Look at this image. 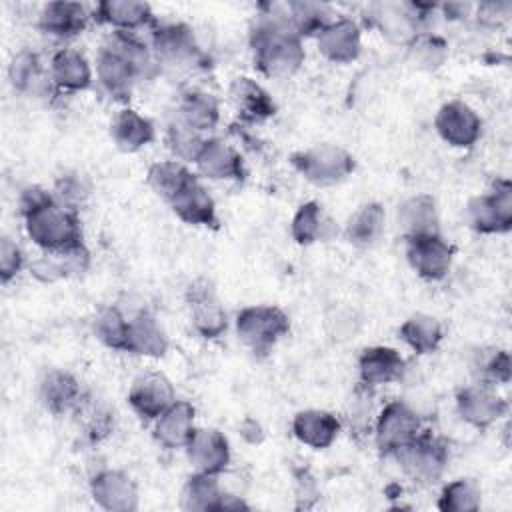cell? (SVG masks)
Listing matches in <instances>:
<instances>
[{
    "mask_svg": "<svg viewBox=\"0 0 512 512\" xmlns=\"http://www.w3.org/2000/svg\"><path fill=\"white\" fill-rule=\"evenodd\" d=\"M158 70L150 44L136 32L112 30L96 54V82L116 102H126L134 86Z\"/></svg>",
    "mask_w": 512,
    "mask_h": 512,
    "instance_id": "obj_1",
    "label": "cell"
},
{
    "mask_svg": "<svg viewBox=\"0 0 512 512\" xmlns=\"http://www.w3.org/2000/svg\"><path fill=\"white\" fill-rule=\"evenodd\" d=\"M250 50L254 66L266 78H288L300 70L306 52L302 38L294 32L284 4H264L250 28Z\"/></svg>",
    "mask_w": 512,
    "mask_h": 512,
    "instance_id": "obj_2",
    "label": "cell"
},
{
    "mask_svg": "<svg viewBox=\"0 0 512 512\" xmlns=\"http://www.w3.org/2000/svg\"><path fill=\"white\" fill-rule=\"evenodd\" d=\"M26 236L44 252L62 250L82 242V226L74 208L64 206L54 192L28 186L18 198Z\"/></svg>",
    "mask_w": 512,
    "mask_h": 512,
    "instance_id": "obj_3",
    "label": "cell"
},
{
    "mask_svg": "<svg viewBox=\"0 0 512 512\" xmlns=\"http://www.w3.org/2000/svg\"><path fill=\"white\" fill-rule=\"evenodd\" d=\"M238 340L258 356L272 352V348L290 332L288 314L272 304L246 306L236 314Z\"/></svg>",
    "mask_w": 512,
    "mask_h": 512,
    "instance_id": "obj_4",
    "label": "cell"
},
{
    "mask_svg": "<svg viewBox=\"0 0 512 512\" xmlns=\"http://www.w3.org/2000/svg\"><path fill=\"white\" fill-rule=\"evenodd\" d=\"M290 162L294 170L314 186L340 184L356 168L354 156L346 148L330 142L298 150L290 156Z\"/></svg>",
    "mask_w": 512,
    "mask_h": 512,
    "instance_id": "obj_5",
    "label": "cell"
},
{
    "mask_svg": "<svg viewBox=\"0 0 512 512\" xmlns=\"http://www.w3.org/2000/svg\"><path fill=\"white\" fill-rule=\"evenodd\" d=\"M150 50L158 66L190 68L204 64V52L200 50L194 28L186 22L156 24L150 32Z\"/></svg>",
    "mask_w": 512,
    "mask_h": 512,
    "instance_id": "obj_6",
    "label": "cell"
},
{
    "mask_svg": "<svg viewBox=\"0 0 512 512\" xmlns=\"http://www.w3.org/2000/svg\"><path fill=\"white\" fill-rule=\"evenodd\" d=\"M402 472L418 484H434L444 474L450 450L448 444L432 432H420L412 442L400 448L396 454Z\"/></svg>",
    "mask_w": 512,
    "mask_h": 512,
    "instance_id": "obj_7",
    "label": "cell"
},
{
    "mask_svg": "<svg viewBox=\"0 0 512 512\" xmlns=\"http://www.w3.org/2000/svg\"><path fill=\"white\" fill-rule=\"evenodd\" d=\"M466 224L480 234H504L512 228V184L496 180L484 194L470 198L464 210Z\"/></svg>",
    "mask_w": 512,
    "mask_h": 512,
    "instance_id": "obj_8",
    "label": "cell"
},
{
    "mask_svg": "<svg viewBox=\"0 0 512 512\" xmlns=\"http://www.w3.org/2000/svg\"><path fill=\"white\" fill-rule=\"evenodd\" d=\"M420 432L422 420L418 412L402 400H390L374 418V444L384 456H394Z\"/></svg>",
    "mask_w": 512,
    "mask_h": 512,
    "instance_id": "obj_9",
    "label": "cell"
},
{
    "mask_svg": "<svg viewBox=\"0 0 512 512\" xmlns=\"http://www.w3.org/2000/svg\"><path fill=\"white\" fill-rule=\"evenodd\" d=\"M404 240L406 260L422 280L438 282L450 272L454 260V246L444 240L440 232L418 234Z\"/></svg>",
    "mask_w": 512,
    "mask_h": 512,
    "instance_id": "obj_10",
    "label": "cell"
},
{
    "mask_svg": "<svg viewBox=\"0 0 512 512\" xmlns=\"http://www.w3.org/2000/svg\"><path fill=\"white\" fill-rule=\"evenodd\" d=\"M186 304L190 314V324L202 338H218L228 328V314L212 286L206 278H196L186 288Z\"/></svg>",
    "mask_w": 512,
    "mask_h": 512,
    "instance_id": "obj_11",
    "label": "cell"
},
{
    "mask_svg": "<svg viewBox=\"0 0 512 512\" xmlns=\"http://www.w3.org/2000/svg\"><path fill=\"white\" fill-rule=\"evenodd\" d=\"M456 410L466 424L488 428L506 414L508 402L496 392L494 384L478 380L458 390Z\"/></svg>",
    "mask_w": 512,
    "mask_h": 512,
    "instance_id": "obj_12",
    "label": "cell"
},
{
    "mask_svg": "<svg viewBox=\"0 0 512 512\" xmlns=\"http://www.w3.org/2000/svg\"><path fill=\"white\" fill-rule=\"evenodd\" d=\"M434 128L446 144L454 148H472L482 134V120L466 102L450 100L438 108Z\"/></svg>",
    "mask_w": 512,
    "mask_h": 512,
    "instance_id": "obj_13",
    "label": "cell"
},
{
    "mask_svg": "<svg viewBox=\"0 0 512 512\" xmlns=\"http://www.w3.org/2000/svg\"><path fill=\"white\" fill-rule=\"evenodd\" d=\"M174 400L176 390L162 372L140 374L128 390V404L144 422H154Z\"/></svg>",
    "mask_w": 512,
    "mask_h": 512,
    "instance_id": "obj_14",
    "label": "cell"
},
{
    "mask_svg": "<svg viewBox=\"0 0 512 512\" xmlns=\"http://www.w3.org/2000/svg\"><path fill=\"white\" fill-rule=\"evenodd\" d=\"M92 500L108 512H130L138 508V486L132 476L118 468H104L90 480Z\"/></svg>",
    "mask_w": 512,
    "mask_h": 512,
    "instance_id": "obj_15",
    "label": "cell"
},
{
    "mask_svg": "<svg viewBox=\"0 0 512 512\" xmlns=\"http://www.w3.org/2000/svg\"><path fill=\"white\" fill-rule=\"evenodd\" d=\"M184 452L194 472L220 476L230 464L228 438L216 428H194Z\"/></svg>",
    "mask_w": 512,
    "mask_h": 512,
    "instance_id": "obj_16",
    "label": "cell"
},
{
    "mask_svg": "<svg viewBox=\"0 0 512 512\" xmlns=\"http://www.w3.org/2000/svg\"><path fill=\"white\" fill-rule=\"evenodd\" d=\"M318 52L334 64H350L360 56L362 32L352 18H332L316 34Z\"/></svg>",
    "mask_w": 512,
    "mask_h": 512,
    "instance_id": "obj_17",
    "label": "cell"
},
{
    "mask_svg": "<svg viewBox=\"0 0 512 512\" xmlns=\"http://www.w3.org/2000/svg\"><path fill=\"white\" fill-rule=\"evenodd\" d=\"M194 164L198 172L208 180L238 182L246 176L240 150L222 138H206Z\"/></svg>",
    "mask_w": 512,
    "mask_h": 512,
    "instance_id": "obj_18",
    "label": "cell"
},
{
    "mask_svg": "<svg viewBox=\"0 0 512 512\" xmlns=\"http://www.w3.org/2000/svg\"><path fill=\"white\" fill-rule=\"evenodd\" d=\"M92 20V12L80 2L56 0L42 6L38 14V28L58 40L80 36Z\"/></svg>",
    "mask_w": 512,
    "mask_h": 512,
    "instance_id": "obj_19",
    "label": "cell"
},
{
    "mask_svg": "<svg viewBox=\"0 0 512 512\" xmlns=\"http://www.w3.org/2000/svg\"><path fill=\"white\" fill-rule=\"evenodd\" d=\"M92 20L98 24L110 26L118 32H136L142 28H154L156 16L146 2L136 0H104L98 2L92 10Z\"/></svg>",
    "mask_w": 512,
    "mask_h": 512,
    "instance_id": "obj_20",
    "label": "cell"
},
{
    "mask_svg": "<svg viewBox=\"0 0 512 512\" xmlns=\"http://www.w3.org/2000/svg\"><path fill=\"white\" fill-rule=\"evenodd\" d=\"M90 266V250L84 242L72 244L62 250L40 254L30 264V274L40 282H56L86 272Z\"/></svg>",
    "mask_w": 512,
    "mask_h": 512,
    "instance_id": "obj_21",
    "label": "cell"
},
{
    "mask_svg": "<svg viewBox=\"0 0 512 512\" xmlns=\"http://www.w3.org/2000/svg\"><path fill=\"white\" fill-rule=\"evenodd\" d=\"M84 396L78 378L62 368H50L38 382V398L44 408L56 416L74 412Z\"/></svg>",
    "mask_w": 512,
    "mask_h": 512,
    "instance_id": "obj_22",
    "label": "cell"
},
{
    "mask_svg": "<svg viewBox=\"0 0 512 512\" xmlns=\"http://www.w3.org/2000/svg\"><path fill=\"white\" fill-rule=\"evenodd\" d=\"M48 74L58 92H82L94 82L88 58L76 48H60L50 56Z\"/></svg>",
    "mask_w": 512,
    "mask_h": 512,
    "instance_id": "obj_23",
    "label": "cell"
},
{
    "mask_svg": "<svg viewBox=\"0 0 512 512\" xmlns=\"http://www.w3.org/2000/svg\"><path fill=\"white\" fill-rule=\"evenodd\" d=\"M180 506L184 510H224V508H246L242 500H234V496L226 494L214 474L194 472L188 476L182 494Z\"/></svg>",
    "mask_w": 512,
    "mask_h": 512,
    "instance_id": "obj_24",
    "label": "cell"
},
{
    "mask_svg": "<svg viewBox=\"0 0 512 512\" xmlns=\"http://www.w3.org/2000/svg\"><path fill=\"white\" fill-rule=\"evenodd\" d=\"M168 206L172 212L190 226H206L216 228L218 226V214L216 204L206 186L200 182L198 176H194L170 202Z\"/></svg>",
    "mask_w": 512,
    "mask_h": 512,
    "instance_id": "obj_25",
    "label": "cell"
},
{
    "mask_svg": "<svg viewBox=\"0 0 512 512\" xmlns=\"http://www.w3.org/2000/svg\"><path fill=\"white\" fill-rule=\"evenodd\" d=\"M228 98L240 116L248 124H260L276 114V102L256 80L238 76L228 86Z\"/></svg>",
    "mask_w": 512,
    "mask_h": 512,
    "instance_id": "obj_26",
    "label": "cell"
},
{
    "mask_svg": "<svg viewBox=\"0 0 512 512\" xmlns=\"http://www.w3.org/2000/svg\"><path fill=\"white\" fill-rule=\"evenodd\" d=\"M406 368V360L396 348L370 346L358 356V378L366 388H376L400 380Z\"/></svg>",
    "mask_w": 512,
    "mask_h": 512,
    "instance_id": "obj_27",
    "label": "cell"
},
{
    "mask_svg": "<svg viewBox=\"0 0 512 512\" xmlns=\"http://www.w3.org/2000/svg\"><path fill=\"white\" fill-rule=\"evenodd\" d=\"M176 118L200 134L212 132L220 122V102L212 92L190 86L178 96Z\"/></svg>",
    "mask_w": 512,
    "mask_h": 512,
    "instance_id": "obj_28",
    "label": "cell"
},
{
    "mask_svg": "<svg viewBox=\"0 0 512 512\" xmlns=\"http://www.w3.org/2000/svg\"><path fill=\"white\" fill-rule=\"evenodd\" d=\"M168 346V334L154 314L142 310L128 320L124 352L144 358H162L168 352Z\"/></svg>",
    "mask_w": 512,
    "mask_h": 512,
    "instance_id": "obj_29",
    "label": "cell"
},
{
    "mask_svg": "<svg viewBox=\"0 0 512 512\" xmlns=\"http://www.w3.org/2000/svg\"><path fill=\"white\" fill-rule=\"evenodd\" d=\"M340 428L338 416L320 408L300 410L292 418V434L296 440L314 450L328 448L338 438Z\"/></svg>",
    "mask_w": 512,
    "mask_h": 512,
    "instance_id": "obj_30",
    "label": "cell"
},
{
    "mask_svg": "<svg viewBox=\"0 0 512 512\" xmlns=\"http://www.w3.org/2000/svg\"><path fill=\"white\" fill-rule=\"evenodd\" d=\"M196 408L188 400H174L154 422L152 434L166 448H184L194 432Z\"/></svg>",
    "mask_w": 512,
    "mask_h": 512,
    "instance_id": "obj_31",
    "label": "cell"
},
{
    "mask_svg": "<svg viewBox=\"0 0 512 512\" xmlns=\"http://www.w3.org/2000/svg\"><path fill=\"white\" fill-rule=\"evenodd\" d=\"M8 78L12 88L22 94L46 96L48 92H58L50 80L48 70H44L40 56L32 50H20L12 56Z\"/></svg>",
    "mask_w": 512,
    "mask_h": 512,
    "instance_id": "obj_32",
    "label": "cell"
},
{
    "mask_svg": "<svg viewBox=\"0 0 512 512\" xmlns=\"http://www.w3.org/2000/svg\"><path fill=\"white\" fill-rule=\"evenodd\" d=\"M290 234L296 244L310 246L316 242H328L338 234V226L324 212L316 200H308L298 206L290 222Z\"/></svg>",
    "mask_w": 512,
    "mask_h": 512,
    "instance_id": "obj_33",
    "label": "cell"
},
{
    "mask_svg": "<svg viewBox=\"0 0 512 512\" xmlns=\"http://www.w3.org/2000/svg\"><path fill=\"white\" fill-rule=\"evenodd\" d=\"M110 136L122 152H138L156 138V128L150 118L132 108H122L110 122Z\"/></svg>",
    "mask_w": 512,
    "mask_h": 512,
    "instance_id": "obj_34",
    "label": "cell"
},
{
    "mask_svg": "<svg viewBox=\"0 0 512 512\" xmlns=\"http://www.w3.org/2000/svg\"><path fill=\"white\" fill-rule=\"evenodd\" d=\"M438 222L436 200L430 194H416L406 198L396 212V224L404 238L440 232Z\"/></svg>",
    "mask_w": 512,
    "mask_h": 512,
    "instance_id": "obj_35",
    "label": "cell"
},
{
    "mask_svg": "<svg viewBox=\"0 0 512 512\" xmlns=\"http://www.w3.org/2000/svg\"><path fill=\"white\" fill-rule=\"evenodd\" d=\"M386 212L378 202L362 204L344 224L346 240L356 248H370L378 244L384 234Z\"/></svg>",
    "mask_w": 512,
    "mask_h": 512,
    "instance_id": "obj_36",
    "label": "cell"
},
{
    "mask_svg": "<svg viewBox=\"0 0 512 512\" xmlns=\"http://www.w3.org/2000/svg\"><path fill=\"white\" fill-rule=\"evenodd\" d=\"M398 334L402 342L416 354H432L444 338L442 324L424 312H416L406 318L398 328Z\"/></svg>",
    "mask_w": 512,
    "mask_h": 512,
    "instance_id": "obj_37",
    "label": "cell"
},
{
    "mask_svg": "<svg viewBox=\"0 0 512 512\" xmlns=\"http://www.w3.org/2000/svg\"><path fill=\"white\" fill-rule=\"evenodd\" d=\"M194 176L196 174L184 162L172 158V160L154 162L148 168L146 182L154 190V194L168 204Z\"/></svg>",
    "mask_w": 512,
    "mask_h": 512,
    "instance_id": "obj_38",
    "label": "cell"
},
{
    "mask_svg": "<svg viewBox=\"0 0 512 512\" xmlns=\"http://www.w3.org/2000/svg\"><path fill=\"white\" fill-rule=\"evenodd\" d=\"M72 414H76L82 434L92 442H100L114 428V412L102 400L94 398L92 394L84 392L80 404L76 406V410Z\"/></svg>",
    "mask_w": 512,
    "mask_h": 512,
    "instance_id": "obj_39",
    "label": "cell"
},
{
    "mask_svg": "<svg viewBox=\"0 0 512 512\" xmlns=\"http://www.w3.org/2000/svg\"><path fill=\"white\" fill-rule=\"evenodd\" d=\"M286 16L294 28V32L304 40L308 36H314L332 20V12L322 2H288L284 4Z\"/></svg>",
    "mask_w": 512,
    "mask_h": 512,
    "instance_id": "obj_40",
    "label": "cell"
},
{
    "mask_svg": "<svg viewBox=\"0 0 512 512\" xmlns=\"http://www.w3.org/2000/svg\"><path fill=\"white\" fill-rule=\"evenodd\" d=\"M128 320L116 306H106L92 318V334L106 348L122 350L126 348L128 336Z\"/></svg>",
    "mask_w": 512,
    "mask_h": 512,
    "instance_id": "obj_41",
    "label": "cell"
},
{
    "mask_svg": "<svg viewBox=\"0 0 512 512\" xmlns=\"http://www.w3.org/2000/svg\"><path fill=\"white\" fill-rule=\"evenodd\" d=\"M408 60L420 70H436L448 56V44L442 36L432 32L416 34L408 44Z\"/></svg>",
    "mask_w": 512,
    "mask_h": 512,
    "instance_id": "obj_42",
    "label": "cell"
},
{
    "mask_svg": "<svg viewBox=\"0 0 512 512\" xmlns=\"http://www.w3.org/2000/svg\"><path fill=\"white\" fill-rule=\"evenodd\" d=\"M482 490L472 478H456L448 482L438 498V508L444 512H472L480 508Z\"/></svg>",
    "mask_w": 512,
    "mask_h": 512,
    "instance_id": "obj_43",
    "label": "cell"
},
{
    "mask_svg": "<svg viewBox=\"0 0 512 512\" xmlns=\"http://www.w3.org/2000/svg\"><path fill=\"white\" fill-rule=\"evenodd\" d=\"M204 140L206 138L200 132L192 130L178 118L174 122H170L168 130H166V144L172 150L174 158L180 162H194Z\"/></svg>",
    "mask_w": 512,
    "mask_h": 512,
    "instance_id": "obj_44",
    "label": "cell"
},
{
    "mask_svg": "<svg viewBox=\"0 0 512 512\" xmlns=\"http://www.w3.org/2000/svg\"><path fill=\"white\" fill-rule=\"evenodd\" d=\"M478 376L482 382L488 384H506L510 380V356L506 350H490L486 356H480V362L476 364Z\"/></svg>",
    "mask_w": 512,
    "mask_h": 512,
    "instance_id": "obj_45",
    "label": "cell"
},
{
    "mask_svg": "<svg viewBox=\"0 0 512 512\" xmlns=\"http://www.w3.org/2000/svg\"><path fill=\"white\" fill-rule=\"evenodd\" d=\"M90 194V184L88 180L78 174V172H68V174H62L58 180H56V186H54V196L68 208H74Z\"/></svg>",
    "mask_w": 512,
    "mask_h": 512,
    "instance_id": "obj_46",
    "label": "cell"
},
{
    "mask_svg": "<svg viewBox=\"0 0 512 512\" xmlns=\"http://www.w3.org/2000/svg\"><path fill=\"white\" fill-rule=\"evenodd\" d=\"M24 266V254L20 250V246L4 236L0 242V278L4 284H8L12 278H16V274L22 270Z\"/></svg>",
    "mask_w": 512,
    "mask_h": 512,
    "instance_id": "obj_47",
    "label": "cell"
},
{
    "mask_svg": "<svg viewBox=\"0 0 512 512\" xmlns=\"http://www.w3.org/2000/svg\"><path fill=\"white\" fill-rule=\"evenodd\" d=\"M512 12V4L510 2H484L478 6L476 16L478 22L486 24V26H496L502 20H506Z\"/></svg>",
    "mask_w": 512,
    "mask_h": 512,
    "instance_id": "obj_48",
    "label": "cell"
},
{
    "mask_svg": "<svg viewBox=\"0 0 512 512\" xmlns=\"http://www.w3.org/2000/svg\"><path fill=\"white\" fill-rule=\"evenodd\" d=\"M442 14L448 18V20H462L470 14L472 10V4H462V2H450V4H442L440 6Z\"/></svg>",
    "mask_w": 512,
    "mask_h": 512,
    "instance_id": "obj_49",
    "label": "cell"
},
{
    "mask_svg": "<svg viewBox=\"0 0 512 512\" xmlns=\"http://www.w3.org/2000/svg\"><path fill=\"white\" fill-rule=\"evenodd\" d=\"M240 430H242V436H244L248 442H252V444H258V442L262 440V436H264L260 424H258L254 418H246V420L242 422Z\"/></svg>",
    "mask_w": 512,
    "mask_h": 512,
    "instance_id": "obj_50",
    "label": "cell"
}]
</instances>
